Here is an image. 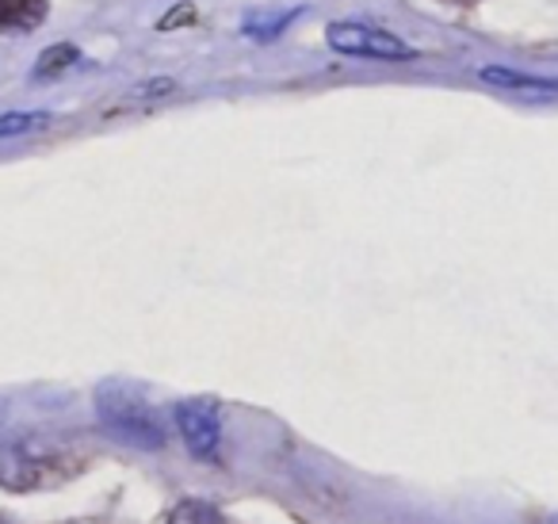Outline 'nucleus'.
I'll return each mask as SVG.
<instances>
[{
	"instance_id": "20e7f679",
	"label": "nucleus",
	"mask_w": 558,
	"mask_h": 524,
	"mask_svg": "<svg viewBox=\"0 0 558 524\" xmlns=\"http://www.w3.org/2000/svg\"><path fill=\"white\" fill-rule=\"evenodd\" d=\"M177 421L184 432L187 448H192L199 460H215L218 440H222V425H218V406L207 398H192L177 406Z\"/></svg>"
},
{
	"instance_id": "f257e3e1",
	"label": "nucleus",
	"mask_w": 558,
	"mask_h": 524,
	"mask_svg": "<svg viewBox=\"0 0 558 524\" xmlns=\"http://www.w3.org/2000/svg\"><path fill=\"white\" fill-rule=\"evenodd\" d=\"M96 409H100V421L116 432L119 440L138 448H161L165 444V425L161 417L154 414L146 398L131 386H100L96 391Z\"/></svg>"
},
{
	"instance_id": "6e6552de",
	"label": "nucleus",
	"mask_w": 558,
	"mask_h": 524,
	"mask_svg": "<svg viewBox=\"0 0 558 524\" xmlns=\"http://www.w3.org/2000/svg\"><path fill=\"white\" fill-rule=\"evenodd\" d=\"M43 123H47V116H27V111H20V116H12V119H0V134L27 131V127H43Z\"/></svg>"
},
{
	"instance_id": "9b49d317",
	"label": "nucleus",
	"mask_w": 558,
	"mask_h": 524,
	"mask_svg": "<svg viewBox=\"0 0 558 524\" xmlns=\"http://www.w3.org/2000/svg\"><path fill=\"white\" fill-rule=\"evenodd\" d=\"M0 524H9V521H0Z\"/></svg>"
},
{
	"instance_id": "1a4fd4ad",
	"label": "nucleus",
	"mask_w": 558,
	"mask_h": 524,
	"mask_svg": "<svg viewBox=\"0 0 558 524\" xmlns=\"http://www.w3.org/2000/svg\"><path fill=\"white\" fill-rule=\"evenodd\" d=\"M73 58H77V50H73V47H54V50H47V58L39 62V73L54 70V66H62V62H73Z\"/></svg>"
},
{
	"instance_id": "f03ea898",
	"label": "nucleus",
	"mask_w": 558,
	"mask_h": 524,
	"mask_svg": "<svg viewBox=\"0 0 558 524\" xmlns=\"http://www.w3.org/2000/svg\"><path fill=\"white\" fill-rule=\"evenodd\" d=\"M65 475V452L50 440H9L0 444V483L12 490H27L47 478Z\"/></svg>"
},
{
	"instance_id": "423d86ee",
	"label": "nucleus",
	"mask_w": 558,
	"mask_h": 524,
	"mask_svg": "<svg viewBox=\"0 0 558 524\" xmlns=\"http://www.w3.org/2000/svg\"><path fill=\"white\" fill-rule=\"evenodd\" d=\"M169 524H226V516L210 509L207 501H184V505L172 509Z\"/></svg>"
},
{
	"instance_id": "0eeeda50",
	"label": "nucleus",
	"mask_w": 558,
	"mask_h": 524,
	"mask_svg": "<svg viewBox=\"0 0 558 524\" xmlns=\"http://www.w3.org/2000/svg\"><path fill=\"white\" fill-rule=\"evenodd\" d=\"M486 81H497L505 88H532V93H558V81H535V78H520V73H509V70H482Z\"/></svg>"
},
{
	"instance_id": "39448f33",
	"label": "nucleus",
	"mask_w": 558,
	"mask_h": 524,
	"mask_svg": "<svg viewBox=\"0 0 558 524\" xmlns=\"http://www.w3.org/2000/svg\"><path fill=\"white\" fill-rule=\"evenodd\" d=\"M47 20V0H0V32L24 35Z\"/></svg>"
},
{
	"instance_id": "9d476101",
	"label": "nucleus",
	"mask_w": 558,
	"mask_h": 524,
	"mask_svg": "<svg viewBox=\"0 0 558 524\" xmlns=\"http://www.w3.org/2000/svg\"><path fill=\"white\" fill-rule=\"evenodd\" d=\"M448 4H474V0H448Z\"/></svg>"
},
{
	"instance_id": "7ed1b4c3",
	"label": "nucleus",
	"mask_w": 558,
	"mask_h": 524,
	"mask_svg": "<svg viewBox=\"0 0 558 524\" xmlns=\"http://www.w3.org/2000/svg\"><path fill=\"white\" fill-rule=\"evenodd\" d=\"M326 43L337 50V55H349V58H379V62H402V58H413V47L398 39V35L383 32V27L352 24V20L329 24Z\"/></svg>"
}]
</instances>
